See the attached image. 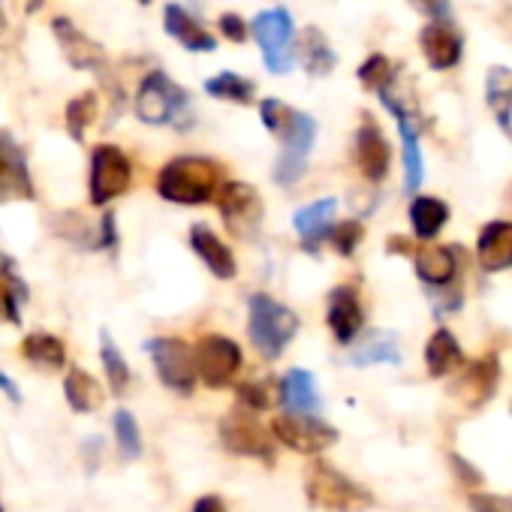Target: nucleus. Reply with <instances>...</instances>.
Instances as JSON below:
<instances>
[{"mask_svg": "<svg viewBox=\"0 0 512 512\" xmlns=\"http://www.w3.org/2000/svg\"><path fill=\"white\" fill-rule=\"evenodd\" d=\"M470 509L473 512H512V500L497 497V494H476L470 497Z\"/></svg>", "mask_w": 512, "mask_h": 512, "instance_id": "obj_41", "label": "nucleus"}, {"mask_svg": "<svg viewBox=\"0 0 512 512\" xmlns=\"http://www.w3.org/2000/svg\"><path fill=\"white\" fill-rule=\"evenodd\" d=\"M356 163H359V172L368 181H383L386 172H389L392 148H389L383 130L371 118H365V124L356 133Z\"/></svg>", "mask_w": 512, "mask_h": 512, "instance_id": "obj_17", "label": "nucleus"}, {"mask_svg": "<svg viewBox=\"0 0 512 512\" xmlns=\"http://www.w3.org/2000/svg\"><path fill=\"white\" fill-rule=\"evenodd\" d=\"M52 34H55V40H58V46H61L70 67H76V70H100L103 67V61H106L103 46L94 43L88 34H82L70 19L58 16L52 22Z\"/></svg>", "mask_w": 512, "mask_h": 512, "instance_id": "obj_16", "label": "nucleus"}, {"mask_svg": "<svg viewBox=\"0 0 512 512\" xmlns=\"http://www.w3.org/2000/svg\"><path fill=\"white\" fill-rule=\"evenodd\" d=\"M326 323L338 344H353L365 326V311L353 287H335L326 305Z\"/></svg>", "mask_w": 512, "mask_h": 512, "instance_id": "obj_15", "label": "nucleus"}, {"mask_svg": "<svg viewBox=\"0 0 512 512\" xmlns=\"http://www.w3.org/2000/svg\"><path fill=\"white\" fill-rule=\"evenodd\" d=\"M335 211H338V199H332V196L317 199L296 211L293 223H296V232H299L305 250H317L320 241L329 238V229L335 226Z\"/></svg>", "mask_w": 512, "mask_h": 512, "instance_id": "obj_20", "label": "nucleus"}, {"mask_svg": "<svg viewBox=\"0 0 512 512\" xmlns=\"http://www.w3.org/2000/svg\"><path fill=\"white\" fill-rule=\"evenodd\" d=\"M296 332H299L296 311H290L287 305H281L278 299H272L266 293L250 296L247 335H250V344L256 347V353L266 359H278L290 347Z\"/></svg>", "mask_w": 512, "mask_h": 512, "instance_id": "obj_3", "label": "nucleus"}, {"mask_svg": "<svg viewBox=\"0 0 512 512\" xmlns=\"http://www.w3.org/2000/svg\"><path fill=\"white\" fill-rule=\"evenodd\" d=\"M256 43L263 49V64L269 67V73L284 76L293 70L296 52H293V16L284 7L266 10L253 19L250 25Z\"/></svg>", "mask_w": 512, "mask_h": 512, "instance_id": "obj_6", "label": "nucleus"}, {"mask_svg": "<svg viewBox=\"0 0 512 512\" xmlns=\"http://www.w3.org/2000/svg\"><path fill=\"white\" fill-rule=\"evenodd\" d=\"M290 112H293V109H290L287 103H281L278 97H269V100H263V106H260L263 124H266V130L275 133V136L284 133L287 121H290Z\"/></svg>", "mask_w": 512, "mask_h": 512, "instance_id": "obj_39", "label": "nucleus"}, {"mask_svg": "<svg viewBox=\"0 0 512 512\" xmlns=\"http://www.w3.org/2000/svg\"><path fill=\"white\" fill-rule=\"evenodd\" d=\"M217 434H220V443L226 452L275 464V434L253 416V410H247V407L229 410L220 419Z\"/></svg>", "mask_w": 512, "mask_h": 512, "instance_id": "obj_5", "label": "nucleus"}, {"mask_svg": "<svg viewBox=\"0 0 512 512\" xmlns=\"http://www.w3.org/2000/svg\"><path fill=\"white\" fill-rule=\"evenodd\" d=\"M34 181L28 169L25 148L10 130H0V202L34 199Z\"/></svg>", "mask_w": 512, "mask_h": 512, "instance_id": "obj_13", "label": "nucleus"}, {"mask_svg": "<svg viewBox=\"0 0 512 512\" xmlns=\"http://www.w3.org/2000/svg\"><path fill=\"white\" fill-rule=\"evenodd\" d=\"M272 434L278 443L302 455H320L338 443V431L314 413H281L272 422Z\"/></svg>", "mask_w": 512, "mask_h": 512, "instance_id": "obj_10", "label": "nucleus"}, {"mask_svg": "<svg viewBox=\"0 0 512 512\" xmlns=\"http://www.w3.org/2000/svg\"><path fill=\"white\" fill-rule=\"evenodd\" d=\"M413 4L428 19H449V0H413Z\"/></svg>", "mask_w": 512, "mask_h": 512, "instance_id": "obj_44", "label": "nucleus"}, {"mask_svg": "<svg viewBox=\"0 0 512 512\" xmlns=\"http://www.w3.org/2000/svg\"><path fill=\"white\" fill-rule=\"evenodd\" d=\"M0 392H4L13 404H22V389L13 383V377L10 374H4V371H0Z\"/></svg>", "mask_w": 512, "mask_h": 512, "instance_id": "obj_47", "label": "nucleus"}, {"mask_svg": "<svg viewBox=\"0 0 512 512\" xmlns=\"http://www.w3.org/2000/svg\"><path fill=\"white\" fill-rule=\"evenodd\" d=\"M238 401H241V407H247V410H269V404H272V392H269V383H244V386H238Z\"/></svg>", "mask_w": 512, "mask_h": 512, "instance_id": "obj_40", "label": "nucleus"}, {"mask_svg": "<svg viewBox=\"0 0 512 512\" xmlns=\"http://www.w3.org/2000/svg\"><path fill=\"white\" fill-rule=\"evenodd\" d=\"M485 100L506 136H512V70L491 67L485 79Z\"/></svg>", "mask_w": 512, "mask_h": 512, "instance_id": "obj_25", "label": "nucleus"}, {"mask_svg": "<svg viewBox=\"0 0 512 512\" xmlns=\"http://www.w3.org/2000/svg\"><path fill=\"white\" fill-rule=\"evenodd\" d=\"M190 247H193V253L205 263V269H208L214 278H220V281H232V278H235L238 266H235L232 250H229L205 223H196V226L190 229Z\"/></svg>", "mask_w": 512, "mask_h": 512, "instance_id": "obj_19", "label": "nucleus"}, {"mask_svg": "<svg viewBox=\"0 0 512 512\" xmlns=\"http://www.w3.org/2000/svg\"><path fill=\"white\" fill-rule=\"evenodd\" d=\"M0 512H4V509H0Z\"/></svg>", "mask_w": 512, "mask_h": 512, "instance_id": "obj_51", "label": "nucleus"}, {"mask_svg": "<svg viewBox=\"0 0 512 512\" xmlns=\"http://www.w3.org/2000/svg\"><path fill=\"white\" fill-rule=\"evenodd\" d=\"M118 244V229H115V214H103L100 226H97V247L115 250Z\"/></svg>", "mask_w": 512, "mask_h": 512, "instance_id": "obj_43", "label": "nucleus"}, {"mask_svg": "<svg viewBox=\"0 0 512 512\" xmlns=\"http://www.w3.org/2000/svg\"><path fill=\"white\" fill-rule=\"evenodd\" d=\"M278 139L284 142V148H281V157L275 163V181L281 187H293L302 181V175L308 169V157H311V148L317 139V121L311 115L293 109L290 121Z\"/></svg>", "mask_w": 512, "mask_h": 512, "instance_id": "obj_7", "label": "nucleus"}, {"mask_svg": "<svg viewBox=\"0 0 512 512\" xmlns=\"http://www.w3.org/2000/svg\"><path fill=\"white\" fill-rule=\"evenodd\" d=\"M362 235H365V229H362L359 220H341V223H335L329 229V241H332V247L341 256H353L356 247H359V241H362Z\"/></svg>", "mask_w": 512, "mask_h": 512, "instance_id": "obj_38", "label": "nucleus"}, {"mask_svg": "<svg viewBox=\"0 0 512 512\" xmlns=\"http://www.w3.org/2000/svg\"><path fill=\"white\" fill-rule=\"evenodd\" d=\"M187 94L160 70L148 73L136 91V115L139 121L151 124V127H166V124H178L187 127Z\"/></svg>", "mask_w": 512, "mask_h": 512, "instance_id": "obj_4", "label": "nucleus"}, {"mask_svg": "<svg viewBox=\"0 0 512 512\" xmlns=\"http://www.w3.org/2000/svg\"><path fill=\"white\" fill-rule=\"evenodd\" d=\"M100 362H103L112 395H124L130 386V368H127V359L121 356V350L115 347V341L109 338V332H100Z\"/></svg>", "mask_w": 512, "mask_h": 512, "instance_id": "obj_34", "label": "nucleus"}, {"mask_svg": "<svg viewBox=\"0 0 512 512\" xmlns=\"http://www.w3.org/2000/svg\"><path fill=\"white\" fill-rule=\"evenodd\" d=\"M449 220V205L437 196H416L410 205V226L416 238L431 241Z\"/></svg>", "mask_w": 512, "mask_h": 512, "instance_id": "obj_28", "label": "nucleus"}, {"mask_svg": "<svg viewBox=\"0 0 512 512\" xmlns=\"http://www.w3.org/2000/svg\"><path fill=\"white\" fill-rule=\"evenodd\" d=\"M305 497L314 509L326 512H365L374 506V494L353 482L329 461H311L305 470Z\"/></svg>", "mask_w": 512, "mask_h": 512, "instance_id": "obj_2", "label": "nucleus"}, {"mask_svg": "<svg viewBox=\"0 0 512 512\" xmlns=\"http://www.w3.org/2000/svg\"><path fill=\"white\" fill-rule=\"evenodd\" d=\"M217 208L226 223V229L235 238H253L263 223V199L256 187L244 181H226L217 190Z\"/></svg>", "mask_w": 512, "mask_h": 512, "instance_id": "obj_9", "label": "nucleus"}, {"mask_svg": "<svg viewBox=\"0 0 512 512\" xmlns=\"http://www.w3.org/2000/svg\"><path fill=\"white\" fill-rule=\"evenodd\" d=\"M139 4H142V7H148V4H151V0H139Z\"/></svg>", "mask_w": 512, "mask_h": 512, "instance_id": "obj_50", "label": "nucleus"}, {"mask_svg": "<svg viewBox=\"0 0 512 512\" xmlns=\"http://www.w3.org/2000/svg\"><path fill=\"white\" fill-rule=\"evenodd\" d=\"M130 178H133V166L118 145H97L94 148L91 178H88V190H91L94 205H109L112 199H118L130 187Z\"/></svg>", "mask_w": 512, "mask_h": 512, "instance_id": "obj_11", "label": "nucleus"}, {"mask_svg": "<svg viewBox=\"0 0 512 512\" xmlns=\"http://www.w3.org/2000/svg\"><path fill=\"white\" fill-rule=\"evenodd\" d=\"M217 25H220V34H223L226 40H232V43H244V40H247V25H244V19H241V16H235V13H223Z\"/></svg>", "mask_w": 512, "mask_h": 512, "instance_id": "obj_42", "label": "nucleus"}, {"mask_svg": "<svg viewBox=\"0 0 512 512\" xmlns=\"http://www.w3.org/2000/svg\"><path fill=\"white\" fill-rule=\"evenodd\" d=\"M193 512H226V506L217 494H205L193 503Z\"/></svg>", "mask_w": 512, "mask_h": 512, "instance_id": "obj_46", "label": "nucleus"}, {"mask_svg": "<svg viewBox=\"0 0 512 512\" xmlns=\"http://www.w3.org/2000/svg\"><path fill=\"white\" fill-rule=\"evenodd\" d=\"M40 7H43V0H28V7H25V10H28V13H37Z\"/></svg>", "mask_w": 512, "mask_h": 512, "instance_id": "obj_48", "label": "nucleus"}, {"mask_svg": "<svg viewBox=\"0 0 512 512\" xmlns=\"http://www.w3.org/2000/svg\"><path fill=\"white\" fill-rule=\"evenodd\" d=\"M416 275L428 287H446L458 275V260L455 250L443 244H422L416 250Z\"/></svg>", "mask_w": 512, "mask_h": 512, "instance_id": "obj_21", "label": "nucleus"}, {"mask_svg": "<svg viewBox=\"0 0 512 512\" xmlns=\"http://www.w3.org/2000/svg\"><path fill=\"white\" fill-rule=\"evenodd\" d=\"M476 260L491 275L512 269V223L509 220H491L482 226L476 238Z\"/></svg>", "mask_w": 512, "mask_h": 512, "instance_id": "obj_18", "label": "nucleus"}, {"mask_svg": "<svg viewBox=\"0 0 512 512\" xmlns=\"http://www.w3.org/2000/svg\"><path fill=\"white\" fill-rule=\"evenodd\" d=\"M4 28H7V16L0 13V34H4Z\"/></svg>", "mask_w": 512, "mask_h": 512, "instance_id": "obj_49", "label": "nucleus"}, {"mask_svg": "<svg viewBox=\"0 0 512 512\" xmlns=\"http://www.w3.org/2000/svg\"><path fill=\"white\" fill-rule=\"evenodd\" d=\"M28 302V284L13 272V266L7 263L4 269V284H0V320H7L13 326L22 323V308Z\"/></svg>", "mask_w": 512, "mask_h": 512, "instance_id": "obj_33", "label": "nucleus"}, {"mask_svg": "<svg viewBox=\"0 0 512 512\" xmlns=\"http://www.w3.org/2000/svg\"><path fill=\"white\" fill-rule=\"evenodd\" d=\"M154 371L160 383L178 395H190L196 386V362H193V347H187L181 338H151L145 344Z\"/></svg>", "mask_w": 512, "mask_h": 512, "instance_id": "obj_8", "label": "nucleus"}, {"mask_svg": "<svg viewBox=\"0 0 512 512\" xmlns=\"http://www.w3.org/2000/svg\"><path fill=\"white\" fill-rule=\"evenodd\" d=\"M112 428H115V443H118V452L124 461H136L142 455V431H139V422L130 410L118 407L115 416H112Z\"/></svg>", "mask_w": 512, "mask_h": 512, "instance_id": "obj_35", "label": "nucleus"}, {"mask_svg": "<svg viewBox=\"0 0 512 512\" xmlns=\"http://www.w3.org/2000/svg\"><path fill=\"white\" fill-rule=\"evenodd\" d=\"M82 452H85V467H88V473H94L97 470V455H103V437H88L85 440V446H82Z\"/></svg>", "mask_w": 512, "mask_h": 512, "instance_id": "obj_45", "label": "nucleus"}, {"mask_svg": "<svg viewBox=\"0 0 512 512\" xmlns=\"http://www.w3.org/2000/svg\"><path fill=\"white\" fill-rule=\"evenodd\" d=\"M223 166L211 157L184 154L169 160L157 175V193L175 205H205L220 190Z\"/></svg>", "mask_w": 512, "mask_h": 512, "instance_id": "obj_1", "label": "nucleus"}, {"mask_svg": "<svg viewBox=\"0 0 512 512\" xmlns=\"http://www.w3.org/2000/svg\"><path fill=\"white\" fill-rule=\"evenodd\" d=\"M464 362V353H461V344L455 341V335L449 329H437L425 347V365H428V374L431 377H446L452 374L458 365Z\"/></svg>", "mask_w": 512, "mask_h": 512, "instance_id": "obj_26", "label": "nucleus"}, {"mask_svg": "<svg viewBox=\"0 0 512 512\" xmlns=\"http://www.w3.org/2000/svg\"><path fill=\"white\" fill-rule=\"evenodd\" d=\"M193 362H196V377L211 386H229L232 377L241 371V347L226 338V335H205L193 347Z\"/></svg>", "mask_w": 512, "mask_h": 512, "instance_id": "obj_12", "label": "nucleus"}, {"mask_svg": "<svg viewBox=\"0 0 512 512\" xmlns=\"http://www.w3.org/2000/svg\"><path fill=\"white\" fill-rule=\"evenodd\" d=\"M205 94H211L214 100H226V103H235V106H247L253 103V94H256V85L238 73H217L205 82Z\"/></svg>", "mask_w": 512, "mask_h": 512, "instance_id": "obj_32", "label": "nucleus"}, {"mask_svg": "<svg viewBox=\"0 0 512 512\" xmlns=\"http://www.w3.org/2000/svg\"><path fill=\"white\" fill-rule=\"evenodd\" d=\"M497 374L500 368L494 365V359H485V362H476L464 371L461 383H458V392H461V401L467 407H479L491 398L494 386H497Z\"/></svg>", "mask_w": 512, "mask_h": 512, "instance_id": "obj_27", "label": "nucleus"}, {"mask_svg": "<svg viewBox=\"0 0 512 512\" xmlns=\"http://www.w3.org/2000/svg\"><path fill=\"white\" fill-rule=\"evenodd\" d=\"M359 82L368 88V91H380L386 88L389 82H395V67L386 55H371L362 67H359Z\"/></svg>", "mask_w": 512, "mask_h": 512, "instance_id": "obj_37", "label": "nucleus"}, {"mask_svg": "<svg viewBox=\"0 0 512 512\" xmlns=\"http://www.w3.org/2000/svg\"><path fill=\"white\" fill-rule=\"evenodd\" d=\"M350 362L356 368L368 365H398L401 362V344L392 332H368L350 353Z\"/></svg>", "mask_w": 512, "mask_h": 512, "instance_id": "obj_24", "label": "nucleus"}, {"mask_svg": "<svg viewBox=\"0 0 512 512\" xmlns=\"http://www.w3.org/2000/svg\"><path fill=\"white\" fill-rule=\"evenodd\" d=\"M64 395H67V404L76 410V413H94L103 407V389L100 383L82 371V368H73L64 380Z\"/></svg>", "mask_w": 512, "mask_h": 512, "instance_id": "obj_30", "label": "nucleus"}, {"mask_svg": "<svg viewBox=\"0 0 512 512\" xmlns=\"http://www.w3.org/2000/svg\"><path fill=\"white\" fill-rule=\"evenodd\" d=\"M419 46L431 70H452L461 61L464 37L455 25H449V19H431L419 34Z\"/></svg>", "mask_w": 512, "mask_h": 512, "instance_id": "obj_14", "label": "nucleus"}, {"mask_svg": "<svg viewBox=\"0 0 512 512\" xmlns=\"http://www.w3.org/2000/svg\"><path fill=\"white\" fill-rule=\"evenodd\" d=\"M163 25H166V34L172 40H178L187 52H214V46H217V40L202 28V22H196L178 4H169L163 10Z\"/></svg>", "mask_w": 512, "mask_h": 512, "instance_id": "obj_22", "label": "nucleus"}, {"mask_svg": "<svg viewBox=\"0 0 512 512\" xmlns=\"http://www.w3.org/2000/svg\"><path fill=\"white\" fill-rule=\"evenodd\" d=\"M299 58H302V64H305V70L311 76L332 73L335 70V61H338L335 52H332V46L326 43V37L317 28H308L302 34V40H299Z\"/></svg>", "mask_w": 512, "mask_h": 512, "instance_id": "obj_31", "label": "nucleus"}, {"mask_svg": "<svg viewBox=\"0 0 512 512\" xmlns=\"http://www.w3.org/2000/svg\"><path fill=\"white\" fill-rule=\"evenodd\" d=\"M94 118H97V94L88 91V94L70 100V106H67V130H70V136L76 142L85 139V130L94 124Z\"/></svg>", "mask_w": 512, "mask_h": 512, "instance_id": "obj_36", "label": "nucleus"}, {"mask_svg": "<svg viewBox=\"0 0 512 512\" xmlns=\"http://www.w3.org/2000/svg\"><path fill=\"white\" fill-rule=\"evenodd\" d=\"M278 398H281L287 413H317L320 410L317 380L305 368H293L284 374V380L278 386Z\"/></svg>", "mask_w": 512, "mask_h": 512, "instance_id": "obj_23", "label": "nucleus"}, {"mask_svg": "<svg viewBox=\"0 0 512 512\" xmlns=\"http://www.w3.org/2000/svg\"><path fill=\"white\" fill-rule=\"evenodd\" d=\"M22 356L31 365L43 368V371H58V368L67 365V347H64V341L55 338V335H46V332L28 335L22 341Z\"/></svg>", "mask_w": 512, "mask_h": 512, "instance_id": "obj_29", "label": "nucleus"}]
</instances>
